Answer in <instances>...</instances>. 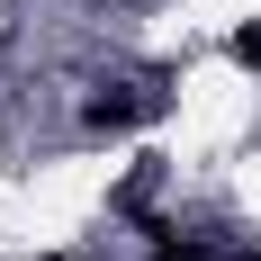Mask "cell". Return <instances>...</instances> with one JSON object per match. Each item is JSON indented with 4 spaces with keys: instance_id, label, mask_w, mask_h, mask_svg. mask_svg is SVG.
<instances>
[{
    "instance_id": "cell-1",
    "label": "cell",
    "mask_w": 261,
    "mask_h": 261,
    "mask_svg": "<svg viewBox=\"0 0 261 261\" xmlns=\"http://www.w3.org/2000/svg\"><path fill=\"white\" fill-rule=\"evenodd\" d=\"M81 117H90L99 135H117V126H144V117H153V99H135V90H99Z\"/></svg>"
},
{
    "instance_id": "cell-2",
    "label": "cell",
    "mask_w": 261,
    "mask_h": 261,
    "mask_svg": "<svg viewBox=\"0 0 261 261\" xmlns=\"http://www.w3.org/2000/svg\"><path fill=\"white\" fill-rule=\"evenodd\" d=\"M225 54H234L243 72H261V27H234V45H225Z\"/></svg>"
},
{
    "instance_id": "cell-3",
    "label": "cell",
    "mask_w": 261,
    "mask_h": 261,
    "mask_svg": "<svg viewBox=\"0 0 261 261\" xmlns=\"http://www.w3.org/2000/svg\"><path fill=\"white\" fill-rule=\"evenodd\" d=\"M162 261H207V252H198V243H162Z\"/></svg>"
}]
</instances>
